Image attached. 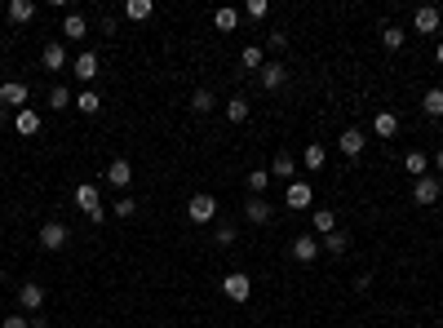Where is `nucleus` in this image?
<instances>
[{
  "label": "nucleus",
  "instance_id": "nucleus-3",
  "mask_svg": "<svg viewBox=\"0 0 443 328\" xmlns=\"http://www.w3.org/2000/svg\"><path fill=\"white\" fill-rule=\"evenodd\" d=\"M186 218H191L195 227H209V222L218 218V200H213V195H191V200H186Z\"/></svg>",
  "mask_w": 443,
  "mask_h": 328
},
{
  "label": "nucleus",
  "instance_id": "nucleus-28",
  "mask_svg": "<svg viewBox=\"0 0 443 328\" xmlns=\"http://www.w3.org/2000/svg\"><path fill=\"white\" fill-rule=\"evenodd\" d=\"M270 177H293V155L275 151V164H270Z\"/></svg>",
  "mask_w": 443,
  "mask_h": 328
},
{
  "label": "nucleus",
  "instance_id": "nucleus-36",
  "mask_svg": "<svg viewBox=\"0 0 443 328\" xmlns=\"http://www.w3.org/2000/svg\"><path fill=\"white\" fill-rule=\"evenodd\" d=\"M213 240H218L222 249H226V244H235V227H231V222H222V227L213 231Z\"/></svg>",
  "mask_w": 443,
  "mask_h": 328
},
{
  "label": "nucleus",
  "instance_id": "nucleus-1",
  "mask_svg": "<svg viewBox=\"0 0 443 328\" xmlns=\"http://www.w3.org/2000/svg\"><path fill=\"white\" fill-rule=\"evenodd\" d=\"M75 209H80L89 222H107V209H102L98 186H93V182H80V186H75Z\"/></svg>",
  "mask_w": 443,
  "mask_h": 328
},
{
  "label": "nucleus",
  "instance_id": "nucleus-11",
  "mask_svg": "<svg viewBox=\"0 0 443 328\" xmlns=\"http://www.w3.org/2000/svg\"><path fill=\"white\" fill-rule=\"evenodd\" d=\"M107 182L111 186H129V182H134V164H129V160H111L107 164Z\"/></svg>",
  "mask_w": 443,
  "mask_h": 328
},
{
  "label": "nucleus",
  "instance_id": "nucleus-23",
  "mask_svg": "<svg viewBox=\"0 0 443 328\" xmlns=\"http://www.w3.org/2000/svg\"><path fill=\"white\" fill-rule=\"evenodd\" d=\"M319 249H328L333 257H342V253L351 249V236H346V231H333V236H324V244H319Z\"/></svg>",
  "mask_w": 443,
  "mask_h": 328
},
{
  "label": "nucleus",
  "instance_id": "nucleus-24",
  "mask_svg": "<svg viewBox=\"0 0 443 328\" xmlns=\"http://www.w3.org/2000/svg\"><path fill=\"white\" fill-rule=\"evenodd\" d=\"M9 18H14V23H31L36 5H31V0H9Z\"/></svg>",
  "mask_w": 443,
  "mask_h": 328
},
{
  "label": "nucleus",
  "instance_id": "nucleus-10",
  "mask_svg": "<svg viewBox=\"0 0 443 328\" xmlns=\"http://www.w3.org/2000/svg\"><path fill=\"white\" fill-rule=\"evenodd\" d=\"M284 204L288 209H310V182H288Z\"/></svg>",
  "mask_w": 443,
  "mask_h": 328
},
{
  "label": "nucleus",
  "instance_id": "nucleus-17",
  "mask_svg": "<svg viewBox=\"0 0 443 328\" xmlns=\"http://www.w3.org/2000/svg\"><path fill=\"white\" fill-rule=\"evenodd\" d=\"M310 227H315L319 236H333V231H337V213H333V209H319V213H310Z\"/></svg>",
  "mask_w": 443,
  "mask_h": 328
},
{
  "label": "nucleus",
  "instance_id": "nucleus-5",
  "mask_svg": "<svg viewBox=\"0 0 443 328\" xmlns=\"http://www.w3.org/2000/svg\"><path fill=\"white\" fill-rule=\"evenodd\" d=\"M40 249H49V253L67 249V227H62V222H45L40 227Z\"/></svg>",
  "mask_w": 443,
  "mask_h": 328
},
{
  "label": "nucleus",
  "instance_id": "nucleus-38",
  "mask_svg": "<svg viewBox=\"0 0 443 328\" xmlns=\"http://www.w3.org/2000/svg\"><path fill=\"white\" fill-rule=\"evenodd\" d=\"M111 213H116V218H134V213H138V204L125 195V200H116V209H111Z\"/></svg>",
  "mask_w": 443,
  "mask_h": 328
},
{
  "label": "nucleus",
  "instance_id": "nucleus-6",
  "mask_svg": "<svg viewBox=\"0 0 443 328\" xmlns=\"http://www.w3.org/2000/svg\"><path fill=\"white\" fill-rule=\"evenodd\" d=\"M18 302H23V311H40V306H45V284L27 279V284L18 288Z\"/></svg>",
  "mask_w": 443,
  "mask_h": 328
},
{
  "label": "nucleus",
  "instance_id": "nucleus-43",
  "mask_svg": "<svg viewBox=\"0 0 443 328\" xmlns=\"http://www.w3.org/2000/svg\"><path fill=\"white\" fill-rule=\"evenodd\" d=\"M435 58H439V62H443V40H439V45H435Z\"/></svg>",
  "mask_w": 443,
  "mask_h": 328
},
{
  "label": "nucleus",
  "instance_id": "nucleus-7",
  "mask_svg": "<svg viewBox=\"0 0 443 328\" xmlns=\"http://www.w3.org/2000/svg\"><path fill=\"white\" fill-rule=\"evenodd\" d=\"M257 76H262V89H284L288 67H284V62H266V67H262Z\"/></svg>",
  "mask_w": 443,
  "mask_h": 328
},
{
  "label": "nucleus",
  "instance_id": "nucleus-41",
  "mask_svg": "<svg viewBox=\"0 0 443 328\" xmlns=\"http://www.w3.org/2000/svg\"><path fill=\"white\" fill-rule=\"evenodd\" d=\"M0 328H31V320H23V315H9V320H0Z\"/></svg>",
  "mask_w": 443,
  "mask_h": 328
},
{
  "label": "nucleus",
  "instance_id": "nucleus-26",
  "mask_svg": "<svg viewBox=\"0 0 443 328\" xmlns=\"http://www.w3.org/2000/svg\"><path fill=\"white\" fill-rule=\"evenodd\" d=\"M301 164H306L310 173H319V168H324V147H319V142H310L306 151H301Z\"/></svg>",
  "mask_w": 443,
  "mask_h": 328
},
{
  "label": "nucleus",
  "instance_id": "nucleus-19",
  "mask_svg": "<svg viewBox=\"0 0 443 328\" xmlns=\"http://www.w3.org/2000/svg\"><path fill=\"white\" fill-rule=\"evenodd\" d=\"M213 107H218V98H213V89H195V93H191V111H195V116H209Z\"/></svg>",
  "mask_w": 443,
  "mask_h": 328
},
{
  "label": "nucleus",
  "instance_id": "nucleus-18",
  "mask_svg": "<svg viewBox=\"0 0 443 328\" xmlns=\"http://www.w3.org/2000/svg\"><path fill=\"white\" fill-rule=\"evenodd\" d=\"M372 129H377V138H394L399 134V116H394V111H381V116L372 120Z\"/></svg>",
  "mask_w": 443,
  "mask_h": 328
},
{
  "label": "nucleus",
  "instance_id": "nucleus-37",
  "mask_svg": "<svg viewBox=\"0 0 443 328\" xmlns=\"http://www.w3.org/2000/svg\"><path fill=\"white\" fill-rule=\"evenodd\" d=\"M244 14H249V18H266L270 5H266V0H249V5H244Z\"/></svg>",
  "mask_w": 443,
  "mask_h": 328
},
{
  "label": "nucleus",
  "instance_id": "nucleus-40",
  "mask_svg": "<svg viewBox=\"0 0 443 328\" xmlns=\"http://www.w3.org/2000/svg\"><path fill=\"white\" fill-rule=\"evenodd\" d=\"M368 288H372V275H368V270H359V275H355V293H368Z\"/></svg>",
  "mask_w": 443,
  "mask_h": 328
},
{
  "label": "nucleus",
  "instance_id": "nucleus-21",
  "mask_svg": "<svg viewBox=\"0 0 443 328\" xmlns=\"http://www.w3.org/2000/svg\"><path fill=\"white\" fill-rule=\"evenodd\" d=\"M421 111H426L430 120L443 116V89H426V98H421Z\"/></svg>",
  "mask_w": 443,
  "mask_h": 328
},
{
  "label": "nucleus",
  "instance_id": "nucleus-44",
  "mask_svg": "<svg viewBox=\"0 0 443 328\" xmlns=\"http://www.w3.org/2000/svg\"><path fill=\"white\" fill-rule=\"evenodd\" d=\"M0 67H5V53H0Z\"/></svg>",
  "mask_w": 443,
  "mask_h": 328
},
{
  "label": "nucleus",
  "instance_id": "nucleus-34",
  "mask_svg": "<svg viewBox=\"0 0 443 328\" xmlns=\"http://www.w3.org/2000/svg\"><path fill=\"white\" fill-rule=\"evenodd\" d=\"M403 40H408V36H403V27H385V31H381V45H385V49H403Z\"/></svg>",
  "mask_w": 443,
  "mask_h": 328
},
{
  "label": "nucleus",
  "instance_id": "nucleus-9",
  "mask_svg": "<svg viewBox=\"0 0 443 328\" xmlns=\"http://www.w3.org/2000/svg\"><path fill=\"white\" fill-rule=\"evenodd\" d=\"M288 253H293V262H315L319 244H315V236H297L293 244H288Z\"/></svg>",
  "mask_w": 443,
  "mask_h": 328
},
{
  "label": "nucleus",
  "instance_id": "nucleus-33",
  "mask_svg": "<svg viewBox=\"0 0 443 328\" xmlns=\"http://www.w3.org/2000/svg\"><path fill=\"white\" fill-rule=\"evenodd\" d=\"M426 164H430V160H426L421 151H408V160H403V168H408L412 177H426Z\"/></svg>",
  "mask_w": 443,
  "mask_h": 328
},
{
  "label": "nucleus",
  "instance_id": "nucleus-29",
  "mask_svg": "<svg viewBox=\"0 0 443 328\" xmlns=\"http://www.w3.org/2000/svg\"><path fill=\"white\" fill-rule=\"evenodd\" d=\"M226 120L244 125V120H249V102H244V98H231V102H226Z\"/></svg>",
  "mask_w": 443,
  "mask_h": 328
},
{
  "label": "nucleus",
  "instance_id": "nucleus-39",
  "mask_svg": "<svg viewBox=\"0 0 443 328\" xmlns=\"http://www.w3.org/2000/svg\"><path fill=\"white\" fill-rule=\"evenodd\" d=\"M266 49H275V53H284V49H288V31H270V40H266Z\"/></svg>",
  "mask_w": 443,
  "mask_h": 328
},
{
  "label": "nucleus",
  "instance_id": "nucleus-31",
  "mask_svg": "<svg viewBox=\"0 0 443 328\" xmlns=\"http://www.w3.org/2000/svg\"><path fill=\"white\" fill-rule=\"evenodd\" d=\"M125 14L134 18V23H147V18H151V0H129V5H125Z\"/></svg>",
  "mask_w": 443,
  "mask_h": 328
},
{
  "label": "nucleus",
  "instance_id": "nucleus-22",
  "mask_svg": "<svg viewBox=\"0 0 443 328\" xmlns=\"http://www.w3.org/2000/svg\"><path fill=\"white\" fill-rule=\"evenodd\" d=\"M62 36H71V40H80V36H89V23H84L80 14H67V18H62Z\"/></svg>",
  "mask_w": 443,
  "mask_h": 328
},
{
  "label": "nucleus",
  "instance_id": "nucleus-42",
  "mask_svg": "<svg viewBox=\"0 0 443 328\" xmlns=\"http://www.w3.org/2000/svg\"><path fill=\"white\" fill-rule=\"evenodd\" d=\"M435 168H439V173H443V147H439V151H435Z\"/></svg>",
  "mask_w": 443,
  "mask_h": 328
},
{
  "label": "nucleus",
  "instance_id": "nucleus-16",
  "mask_svg": "<svg viewBox=\"0 0 443 328\" xmlns=\"http://www.w3.org/2000/svg\"><path fill=\"white\" fill-rule=\"evenodd\" d=\"M337 147H342V155H351V160H355V155L364 151V134H359V129H346V134L337 138Z\"/></svg>",
  "mask_w": 443,
  "mask_h": 328
},
{
  "label": "nucleus",
  "instance_id": "nucleus-35",
  "mask_svg": "<svg viewBox=\"0 0 443 328\" xmlns=\"http://www.w3.org/2000/svg\"><path fill=\"white\" fill-rule=\"evenodd\" d=\"M266 186H270V173H266V168H253V173H249V191H253V195H262Z\"/></svg>",
  "mask_w": 443,
  "mask_h": 328
},
{
  "label": "nucleus",
  "instance_id": "nucleus-20",
  "mask_svg": "<svg viewBox=\"0 0 443 328\" xmlns=\"http://www.w3.org/2000/svg\"><path fill=\"white\" fill-rule=\"evenodd\" d=\"M14 129H18V134H23V138H31L36 134V129H40V116H36V111H18V116H14Z\"/></svg>",
  "mask_w": 443,
  "mask_h": 328
},
{
  "label": "nucleus",
  "instance_id": "nucleus-8",
  "mask_svg": "<svg viewBox=\"0 0 443 328\" xmlns=\"http://www.w3.org/2000/svg\"><path fill=\"white\" fill-rule=\"evenodd\" d=\"M412 27H417L421 36H435V31H439V9H435V5H421L417 18H412Z\"/></svg>",
  "mask_w": 443,
  "mask_h": 328
},
{
  "label": "nucleus",
  "instance_id": "nucleus-15",
  "mask_svg": "<svg viewBox=\"0 0 443 328\" xmlns=\"http://www.w3.org/2000/svg\"><path fill=\"white\" fill-rule=\"evenodd\" d=\"M0 102H9V107H23V102H27V84H23V80L0 84Z\"/></svg>",
  "mask_w": 443,
  "mask_h": 328
},
{
  "label": "nucleus",
  "instance_id": "nucleus-12",
  "mask_svg": "<svg viewBox=\"0 0 443 328\" xmlns=\"http://www.w3.org/2000/svg\"><path fill=\"white\" fill-rule=\"evenodd\" d=\"M71 71H75V76H80V80H93V76H98V53L80 49V58L71 62Z\"/></svg>",
  "mask_w": 443,
  "mask_h": 328
},
{
  "label": "nucleus",
  "instance_id": "nucleus-4",
  "mask_svg": "<svg viewBox=\"0 0 443 328\" xmlns=\"http://www.w3.org/2000/svg\"><path fill=\"white\" fill-rule=\"evenodd\" d=\"M439 195H443V182H439L435 173H426V177H417V182H412V200H417V204H435Z\"/></svg>",
  "mask_w": 443,
  "mask_h": 328
},
{
  "label": "nucleus",
  "instance_id": "nucleus-2",
  "mask_svg": "<svg viewBox=\"0 0 443 328\" xmlns=\"http://www.w3.org/2000/svg\"><path fill=\"white\" fill-rule=\"evenodd\" d=\"M222 297H226V302H249V297H253V279L244 275V270L222 275Z\"/></svg>",
  "mask_w": 443,
  "mask_h": 328
},
{
  "label": "nucleus",
  "instance_id": "nucleus-14",
  "mask_svg": "<svg viewBox=\"0 0 443 328\" xmlns=\"http://www.w3.org/2000/svg\"><path fill=\"white\" fill-rule=\"evenodd\" d=\"M40 62H45V67H49V71H62V67H67V49H62L58 40H53V45H45Z\"/></svg>",
  "mask_w": 443,
  "mask_h": 328
},
{
  "label": "nucleus",
  "instance_id": "nucleus-27",
  "mask_svg": "<svg viewBox=\"0 0 443 328\" xmlns=\"http://www.w3.org/2000/svg\"><path fill=\"white\" fill-rule=\"evenodd\" d=\"M75 107H80V116H93V111H102V98L93 89H84L80 98H75Z\"/></svg>",
  "mask_w": 443,
  "mask_h": 328
},
{
  "label": "nucleus",
  "instance_id": "nucleus-13",
  "mask_svg": "<svg viewBox=\"0 0 443 328\" xmlns=\"http://www.w3.org/2000/svg\"><path fill=\"white\" fill-rule=\"evenodd\" d=\"M244 218H249L253 227H262V222H270V204L262 200V195H253V200L244 204Z\"/></svg>",
  "mask_w": 443,
  "mask_h": 328
},
{
  "label": "nucleus",
  "instance_id": "nucleus-25",
  "mask_svg": "<svg viewBox=\"0 0 443 328\" xmlns=\"http://www.w3.org/2000/svg\"><path fill=\"white\" fill-rule=\"evenodd\" d=\"M240 58H244V67H249V71H262V67H266V49H262V45H249Z\"/></svg>",
  "mask_w": 443,
  "mask_h": 328
},
{
  "label": "nucleus",
  "instance_id": "nucleus-30",
  "mask_svg": "<svg viewBox=\"0 0 443 328\" xmlns=\"http://www.w3.org/2000/svg\"><path fill=\"white\" fill-rule=\"evenodd\" d=\"M235 23H240L235 9H218V14H213V27H218V31H235Z\"/></svg>",
  "mask_w": 443,
  "mask_h": 328
},
{
  "label": "nucleus",
  "instance_id": "nucleus-32",
  "mask_svg": "<svg viewBox=\"0 0 443 328\" xmlns=\"http://www.w3.org/2000/svg\"><path fill=\"white\" fill-rule=\"evenodd\" d=\"M71 102H75L71 89H62V84H58V89H49V107H53V111H67Z\"/></svg>",
  "mask_w": 443,
  "mask_h": 328
}]
</instances>
